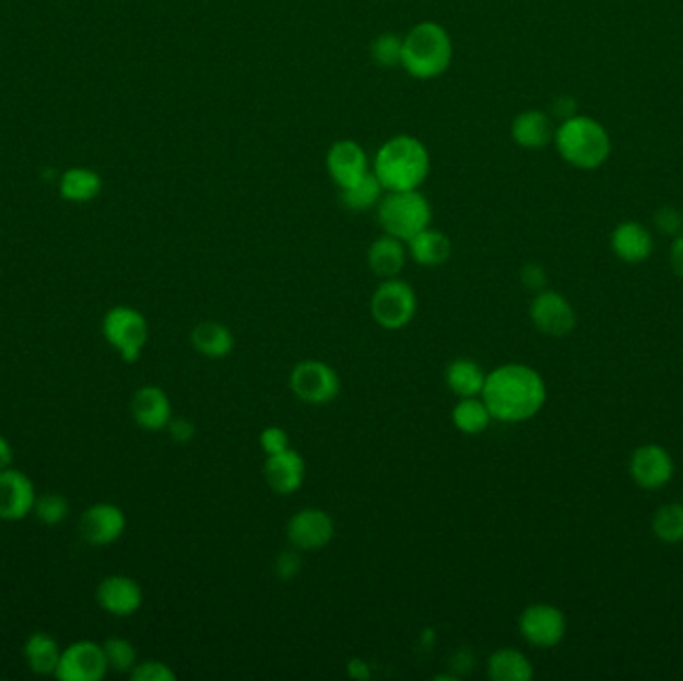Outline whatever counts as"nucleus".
Wrapping results in <instances>:
<instances>
[{"label":"nucleus","instance_id":"nucleus-23","mask_svg":"<svg viewBox=\"0 0 683 681\" xmlns=\"http://www.w3.org/2000/svg\"><path fill=\"white\" fill-rule=\"evenodd\" d=\"M366 258H368V266L376 277H380L382 280L398 278V274L404 270L405 260H408V246L395 236L384 234L370 244Z\"/></svg>","mask_w":683,"mask_h":681},{"label":"nucleus","instance_id":"nucleus-11","mask_svg":"<svg viewBox=\"0 0 683 681\" xmlns=\"http://www.w3.org/2000/svg\"><path fill=\"white\" fill-rule=\"evenodd\" d=\"M334 520L320 508H304L288 520L286 536L288 542L301 552L322 550L334 538Z\"/></svg>","mask_w":683,"mask_h":681},{"label":"nucleus","instance_id":"nucleus-39","mask_svg":"<svg viewBox=\"0 0 683 681\" xmlns=\"http://www.w3.org/2000/svg\"><path fill=\"white\" fill-rule=\"evenodd\" d=\"M168 434H170V438L176 442V444H188L190 439L197 436V426H195V422H190L188 418H173L170 422H168Z\"/></svg>","mask_w":683,"mask_h":681},{"label":"nucleus","instance_id":"nucleus-34","mask_svg":"<svg viewBox=\"0 0 683 681\" xmlns=\"http://www.w3.org/2000/svg\"><path fill=\"white\" fill-rule=\"evenodd\" d=\"M36 518L45 526H57L69 516V502L58 494H47V496L36 497Z\"/></svg>","mask_w":683,"mask_h":681},{"label":"nucleus","instance_id":"nucleus-36","mask_svg":"<svg viewBox=\"0 0 683 681\" xmlns=\"http://www.w3.org/2000/svg\"><path fill=\"white\" fill-rule=\"evenodd\" d=\"M653 224L663 236H678L683 232V212L675 207H661L653 214Z\"/></svg>","mask_w":683,"mask_h":681},{"label":"nucleus","instance_id":"nucleus-25","mask_svg":"<svg viewBox=\"0 0 683 681\" xmlns=\"http://www.w3.org/2000/svg\"><path fill=\"white\" fill-rule=\"evenodd\" d=\"M486 376L484 368L470 359L452 360L446 368V384L458 398L482 396Z\"/></svg>","mask_w":683,"mask_h":681},{"label":"nucleus","instance_id":"nucleus-38","mask_svg":"<svg viewBox=\"0 0 683 681\" xmlns=\"http://www.w3.org/2000/svg\"><path fill=\"white\" fill-rule=\"evenodd\" d=\"M302 570V557L296 548L294 550H286L282 554L276 555L274 560V574L280 579H292V577L298 576Z\"/></svg>","mask_w":683,"mask_h":681},{"label":"nucleus","instance_id":"nucleus-35","mask_svg":"<svg viewBox=\"0 0 683 681\" xmlns=\"http://www.w3.org/2000/svg\"><path fill=\"white\" fill-rule=\"evenodd\" d=\"M130 678L134 681H174L176 680V673L164 661L146 659V661H140L132 668Z\"/></svg>","mask_w":683,"mask_h":681},{"label":"nucleus","instance_id":"nucleus-42","mask_svg":"<svg viewBox=\"0 0 683 681\" xmlns=\"http://www.w3.org/2000/svg\"><path fill=\"white\" fill-rule=\"evenodd\" d=\"M670 262H672L673 272L678 277L683 278V232L675 236L670 250Z\"/></svg>","mask_w":683,"mask_h":681},{"label":"nucleus","instance_id":"nucleus-19","mask_svg":"<svg viewBox=\"0 0 683 681\" xmlns=\"http://www.w3.org/2000/svg\"><path fill=\"white\" fill-rule=\"evenodd\" d=\"M132 418L142 430L161 432L166 430L168 422L173 420V404L168 394L158 386H142L139 388L132 402H130Z\"/></svg>","mask_w":683,"mask_h":681},{"label":"nucleus","instance_id":"nucleus-14","mask_svg":"<svg viewBox=\"0 0 683 681\" xmlns=\"http://www.w3.org/2000/svg\"><path fill=\"white\" fill-rule=\"evenodd\" d=\"M35 484L26 473L14 468L0 472V520H23L35 509Z\"/></svg>","mask_w":683,"mask_h":681},{"label":"nucleus","instance_id":"nucleus-31","mask_svg":"<svg viewBox=\"0 0 683 681\" xmlns=\"http://www.w3.org/2000/svg\"><path fill=\"white\" fill-rule=\"evenodd\" d=\"M653 533L663 543L683 542V504H666L661 506L653 520H651Z\"/></svg>","mask_w":683,"mask_h":681},{"label":"nucleus","instance_id":"nucleus-29","mask_svg":"<svg viewBox=\"0 0 683 681\" xmlns=\"http://www.w3.org/2000/svg\"><path fill=\"white\" fill-rule=\"evenodd\" d=\"M384 192L386 190L380 185V180L376 178V174L370 173L366 178H362L358 185L350 186L346 190H340V200L352 212H368V210L378 207Z\"/></svg>","mask_w":683,"mask_h":681},{"label":"nucleus","instance_id":"nucleus-12","mask_svg":"<svg viewBox=\"0 0 683 681\" xmlns=\"http://www.w3.org/2000/svg\"><path fill=\"white\" fill-rule=\"evenodd\" d=\"M566 615L556 606L532 603L520 615V632L528 644L554 647L566 635Z\"/></svg>","mask_w":683,"mask_h":681},{"label":"nucleus","instance_id":"nucleus-16","mask_svg":"<svg viewBox=\"0 0 683 681\" xmlns=\"http://www.w3.org/2000/svg\"><path fill=\"white\" fill-rule=\"evenodd\" d=\"M127 530V516L115 504H94L82 514L81 536L91 545H110Z\"/></svg>","mask_w":683,"mask_h":681},{"label":"nucleus","instance_id":"nucleus-15","mask_svg":"<svg viewBox=\"0 0 683 681\" xmlns=\"http://www.w3.org/2000/svg\"><path fill=\"white\" fill-rule=\"evenodd\" d=\"M632 480L644 490H660L673 478V460L658 444H646L632 454Z\"/></svg>","mask_w":683,"mask_h":681},{"label":"nucleus","instance_id":"nucleus-3","mask_svg":"<svg viewBox=\"0 0 683 681\" xmlns=\"http://www.w3.org/2000/svg\"><path fill=\"white\" fill-rule=\"evenodd\" d=\"M454 43L450 33L434 21H422L404 36L402 69L417 81L438 79L450 69Z\"/></svg>","mask_w":683,"mask_h":681},{"label":"nucleus","instance_id":"nucleus-26","mask_svg":"<svg viewBox=\"0 0 683 681\" xmlns=\"http://www.w3.org/2000/svg\"><path fill=\"white\" fill-rule=\"evenodd\" d=\"M487 676L494 681H530L533 678L532 661L514 647H502L487 659Z\"/></svg>","mask_w":683,"mask_h":681},{"label":"nucleus","instance_id":"nucleus-20","mask_svg":"<svg viewBox=\"0 0 683 681\" xmlns=\"http://www.w3.org/2000/svg\"><path fill=\"white\" fill-rule=\"evenodd\" d=\"M511 140L526 151H542L554 142L556 127L550 115L542 110H523L514 118L510 128Z\"/></svg>","mask_w":683,"mask_h":681},{"label":"nucleus","instance_id":"nucleus-27","mask_svg":"<svg viewBox=\"0 0 683 681\" xmlns=\"http://www.w3.org/2000/svg\"><path fill=\"white\" fill-rule=\"evenodd\" d=\"M60 656L62 649L58 646L57 639L43 632L31 635L24 644V659L28 668L38 676H55Z\"/></svg>","mask_w":683,"mask_h":681},{"label":"nucleus","instance_id":"nucleus-8","mask_svg":"<svg viewBox=\"0 0 683 681\" xmlns=\"http://www.w3.org/2000/svg\"><path fill=\"white\" fill-rule=\"evenodd\" d=\"M290 390L306 404H330L342 390L337 369L320 360H304L290 374Z\"/></svg>","mask_w":683,"mask_h":681},{"label":"nucleus","instance_id":"nucleus-7","mask_svg":"<svg viewBox=\"0 0 683 681\" xmlns=\"http://www.w3.org/2000/svg\"><path fill=\"white\" fill-rule=\"evenodd\" d=\"M370 313L376 324L386 330H402L416 316V292L405 280L388 278L374 290Z\"/></svg>","mask_w":683,"mask_h":681},{"label":"nucleus","instance_id":"nucleus-41","mask_svg":"<svg viewBox=\"0 0 683 681\" xmlns=\"http://www.w3.org/2000/svg\"><path fill=\"white\" fill-rule=\"evenodd\" d=\"M552 113L562 120H568L572 116L578 115V103L572 96H560L552 106Z\"/></svg>","mask_w":683,"mask_h":681},{"label":"nucleus","instance_id":"nucleus-1","mask_svg":"<svg viewBox=\"0 0 683 681\" xmlns=\"http://www.w3.org/2000/svg\"><path fill=\"white\" fill-rule=\"evenodd\" d=\"M547 388L540 372L526 364H504L486 376L482 400L494 420L518 424L540 414Z\"/></svg>","mask_w":683,"mask_h":681},{"label":"nucleus","instance_id":"nucleus-37","mask_svg":"<svg viewBox=\"0 0 683 681\" xmlns=\"http://www.w3.org/2000/svg\"><path fill=\"white\" fill-rule=\"evenodd\" d=\"M260 448L267 451V456L280 454V451L288 450L290 436L284 427L268 426L260 434Z\"/></svg>","mask_w":683,"mask_h":681},{"label":"nucleus","instance_id":"nucleus-40","mask_svg":"<svg viewBox=\"0 0 683 681\" xmlns=\"http://www.w3.org/2000/svg\"><path fill=\"white\" fill-rule=\"evenodd\" d=\"M520 277L523 286L535 290V292H542L545 289V284H547L544 268L540 265H533V262L521 268Z\"/></svg>","mask_w":683,"mask_h":681},{"label":"nucleus","instance_id":"nucleus-17","mask_svg":"<svg viewBox=\"0 0 683 681\" xmlns=\"http://www.w3.org/2000/svg\"><path fill=\"white\" fill-rule=\"evenodd\" d=\"M96 600L105 612L127 618L142 608V588L137 579L128 576H108L96 589Z\"/></svg>","mask_w":683,"mask_h":681},{"label":"nucleus","instance_id":"nucleus-30","mask_svg":"<svg viewBox=\"0 0 683 681\" xmlns=\"http://www.w3.org/2000/svg\"><path fill=\"white\" fill-rule=\"evenodd\" d=\"M101 188H103L101 176L93 171H84V168L69 171L62 176V183H60L62 197L72 200V202L93 200L94 197H98Z\"/></svg>","mask_w":683,"mask_h":681},{"label":"nucleus","instance_id":"nucleus-6","mask_svg":"<svg viewBox=\"0 0 683 681\" xmlns=\"http://www.w3.org/2000/svg\"><path fill=\"white\" fill-rule=\"evenodd\" d=\"M103 334L120 359L127 364H134L149 342V322L137 308L115 306L103 320Z\"/></svg>","mask_w":683,"mask_h":681},{"label":"nucleus","instance_id":"nucleus-24","mask_svg":"<svg viewBox=\"0 0 683 681\" xmlns=\"http://www.w3.org/2000/svg\"><path fill=\"white\" fill-rule=\"evenodd\" d=\"M190 342L197 352L210 360L226 359L234 350V334L228 326L221 322H200L195 326Z\"/></svg>","mask_w":683,"mask_h":681},{"label":"nucleus","instance_id":"nucleus-18","mask_svg":"<svg viewBox=\"0 0 683 681\" xmlns=\"http://www.w3.org/2000/svg\"><path fill=\"white\" fill-rule=\"evenodd\" d=\"M264 478L274 494L279 496L296 494L306 480V462L301 451L288 448L268 456L264 462Z\"/></svg>","mask_w":683,"mask_h":681},{"label":"nucleus","instance_id":"nucleus-43","mask_svg":"<svg viewBox=\"0 0 683 681\" xmlns=\"http://www.w3.org/2000/svg\"><path fill=\"white\" fill-rule=\"evenodd\" d=\"M348 676L354 680H370V666L364 659L354 658L348 661Z\"/></svg>","mask_w":683,"mask_h":681},{"label":"nucleus","instance_id":"nucleus-44","mask_svg":"<svg viewBox=\"0 0 683 681\" xmlns=\"http://www.w3.org/2000/svg\"><path fill=\"white\" fill-rule=\"evenodd\" d=\"M12 458H14V451H12L11 442L0 436V472L12 468Z\"/></svg>","mask_w":683,"mask_h":681},{"label":"nucleus","instance_id":"nucleus-22","mask_svg":"<svg viewBox=\"0 0 683 681\" xmlns=\"http://www.w3.org/2000/svg\"><path fill=\"white\" fill-rule=\"evenodd\" d=\"M405 246H408V256L416 265L426 266V268L444 266L454 255L452 240L448 238V234L436 231L432 226L416 234L412 240L405 243Z\"/></svg>","mask_w":683,"mask_h":681},{"label":"nucleus","instance_id":"nucleus-28","mask_svg":"<svg viewBox=\"0 0 683 681\" xmlns=\"http://www.w3.org/2000/svg\"><path fill=\"white\" fill-rule=\"evenodd\" d=\"M492 420H494V418L490 414V410H487L486 402L482 400V396L460 398V402L454 406V426H456V430H460L462 434H468V436H478V434L486 432Z\"/></svg>","mask_w":683,"mask_h":681},{"label":"nucleus","instance_id":"nucleus-33","mask_svg":"<svg viewBox=\"0 0 683 681\" xmlns=\"http://www.w3.org/2000/svg\"><path fill=\"white\" fill-rule=\"evenodd\" d=\"M105 656L108 661V670L118 673H130L132 668L139 664V654L132 642L125 637H108L105 644Z\"/></svg>","mask_w":683,"mask_h":681},{"label":"nucleus","instance_id":"nucleus-32","mask_svg":"<svg viewBox=\"0 0 683 681\" xmlns=\"http://www.w3.org/2000/svg\"><path fill=\"white\" fill-rule=\"evenodd\" d=\"M402 48L404 38L396 33H382L372 40V62L380 69H396L402 67Z\"/></svg>","mask_w":683,"mask_h":681},{"label":"nucleus","instance_id":"nucleus-5","mask_svg":"<svg viewBox=\"0 0 683 681\" xmlns=\"http://www.w3.org/2000/svg\"><path fill=\"white\" fill-rule=\"evenodd\" d=\"M376 212L384 234H390L402 243L412 240L432 224V204L420 190L384 192Z\"/></svg>","mask_w":683,"mask_h":681},{"label":"nucleus","instance_id":"nucleus-2","mask_svg":"<svg viewBox=\"0 0 683 681\" xmlns=\"http://www.w3.org/2000/svg\"><path fill=\"white\" fill-rule=\"evenodd\" d=\"M429 168L432 161L426 144L410 134L386 140L372 162V173L386 192L420 190L428 180Z\"/></svg>","mask_w":683,"mask_h":681},{"label":"nucleus","instance_id":"nucleus-21","mask_svg":"<svg viewBox=\"0 0 683 681\" xmlns=\"http://www.w3.org/2000/svg\"><path fill=\"white\" fill-rule=\"evenodd\" d=\"M612 250L620 260L629 265L646 262L653 253V236L639 222H622L612 232Z\"/></svg>","mask_w":683,"mask_h":681},{"label":"nucleus","instance_id":"nucleus-9","mask_svg":"<svg viewBox=\"0 0 683 681\" xmlns=\"http://www.w3.org/2000/svg\"><path fill=\"white\" fill-rule=\"evenodd\" d=\"M106 673L108 661L105 647L82 639L62 649L55 678L60 681H101Z\"/></svg>","mask_w":683,"mask_h":681},{"label":"nucleus","instance_id":"nucleus-4","mask_svg":"<svg viewBox=\"0 0 683 681\" xmlns=\"http://www.w3.org/2000/svg\"><path fill=\"white\" fill-rule=\"evenodd\" d=\"M557 154L579 171H596L612 154L610 132L590 116L576 115L562 120L554 137Z\"/></svg>","mask_w":683,"mask_h":681},{"label":"nucleus","instance_id":"nucleus-13","mask_svg":"<svg viewBox=\"0 0 683 681\" xmlns=\"http://www.w3.org/2000/svg\"><path fill=\"white\" fill-rule=\"evenodd\" d=\"M533 326L545 336L562 338L576 328V313L562 294L552 290H542L530 306Z\"/></svg>","mask_w":683,"mask_h":681},{"label":"nucleus","instance_id":"nucleus-10","mask_svg":"<svg viewBox=\"0 0 683 681\" xmlns=\"http://www.w3.org/2000/svg\"><path fill=\"white\" fill-rule=\"evenodd\" d=\"M326 171L332 183L346 190L350 186L358 185L362 178L372 173L368 154L356 140H337L326 152Z\"/></svg>","mask_w":683,"mask_h":681}]
</instances>
